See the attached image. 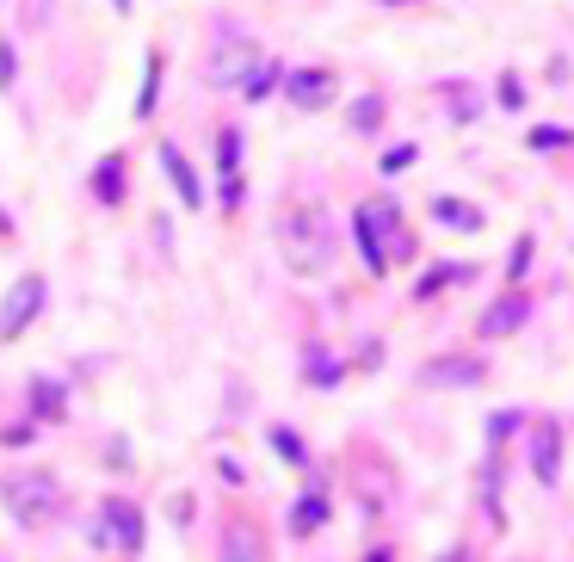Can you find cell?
<instances>
[{
  "instance_id": "83f0119b",
  "label": "cell",
  "mask_w": 574,
  "mask_h": 562,
  "mask_svg": "<svg viewBox=\"0 0 574 562\" xmlns=\"http://www.w3.org/2000/svg\"><path fill=\"white\" fill-rule=\"evenodd\" d=\"M13 68H19L13 62V44H0V87H13Z\"/></svg>"
},
{
  "instance_id": "484cf974",
  "label": "cell",
  "mask_w": 574,
  "mask_h": 562,
  "mask_svg": "<svg viewBox=\"0 0 574 562\" xmlns=\"http://www.w3.org/2000/svg\"><path fill=\"white\" fill-rule=\"evenodd\" d=\"M31 396H38V408H44V414H62V402H56V383H31Z\"/></svg>"
},
{
  "instance_id": "9a60e30c",
  "label": "cell",
  "mask_w": 574,
  "mask_h": 562,
  "mask_svg": "<svg viewBox=\"0 0 574 562\" xmlns=\"http://www.w3.org/2000/svg\"><path fill=\"white\" fill-rule=\"evenodd\" d=\"M93 192L105 198V204H118V192H124V161L112 155V161H99V173H93Z\"/></svg>"
},
{
  "instance_id": "5b68a950",
  "label": "cell",
  "mask_w": 574,
  "mask_h": 562,
  "mask_svg": "<svg viewBox=\"0 0 574 562\" xmlns=\"http://www.w3.org/2000/svg\"><path fill=\"white\" fill-rule=\"evenodd\" d=\"M44 309V278L38 272H25L19 285L7 291V303H0V340H19L31 328V315Z\"/></svg>"
},
{
  "instance_id": "ffe728a7",
  "label": "cell",
  "mask_w": 574,
  "mask_h": 562,
  "mask_svg": "<svg viewBox=\"0 0 574 562\" xmlns=\"http://www.w3.org/2000/svg\"><path fill=\"white\" fill-rule=\"evenodd\" d=\"M457 278H470V266H433V272L420 278V297H433L439 285H457Z\"/></svg>"
},
{
  "instance_id": "603a6c76",
  "label": "cell",
  "mask_w": 574,
  "mask_h": 562,
  "mask_svg": "<svg viewBox=\"0 0 574 562\" xmlns=\"http://www.w3.org/2000/svg\"><path fill=\"white\" fill-rule=\"evenodd\" d=\"M272 445H278V458H284V464H303V458H309V451L297 445V433H291V427H272Z\"/></svg>"
},
{
  "instance_id": "277c9868",
  "label": "cell",
  "mask_w": 574,
  "mask_h": 562,
  "mask_svg": "<svg viewBox=\"0 0 574 562\" xmlns=\"http://www.w3.org/2000/svg\"><path fill=\"white\" fill-rule=\"evenodd\" d=\"M254 68H260V50L247 38H235V31H223L217 50H210V87H247Z\"/></svg>"
},
{
  "instance_id": "3957f363",
  "label": "cell",
  "mask_w": 574,
  "mask_h": 562,
  "mask_svg": "<svg viewBox=\"0 0 574 562\" xmlns=\"http://www.w3.org/2000/svg\"><path fill=\"white\" fill-rule=\"evenodd\" d=\"M93 544L99 550H118V556H136L142 550V513L130 501H105L99 519H93Z\"/></svg>"
},
{
  "instance_id": "30bf717a",
  "label": "cell",
  "mask_w": 574,
  "mask_h": 562,
  "mask_svg": "<svg viewBox=\"0 0 574 562\" xmlns=\"http://www.w3.org/2000/svg\"><path fill=\"white\" fill-rule=\"evenodd\" d=\"M217 173H223V204L235 210L241 204V130L217 136Z\"/></svg>"
},
{
  "instance_id": "6da1fadb",
  "label": "cell",
  "mask_w": 574,
  "mask_h": 562,
  "mask_svg": "<svg viewBox=\"0 0 574 562\" xmlns=\"http://www.w3.org/2000/svg\"><path fill=\"white\" fill-rule=\"evenodd\" d=\"M278 248L291 260V272H328L334 260V223L321 204H291L278 217Z\"/></svg>"
},
{
  "instance_id": "ba28073f",
  "label": "cell",
  "mask_w": 574,
  "mask_h": 562,
  "mask_svg": "<svg viewBox=\"0 0 574 562\" xmlns=\"http://www.w3.org/2000/svg\"><path fill=\"white\" fill-rule=\"evenodd\" d=\"M531 470L544 488H556V470H562V433L550 427V420H537L531 427Z\"/></svg>"
},
{
  "instance_id": "7a4b0ae2",
  "label": "cell",
  "mask_w": 574,
  "mask_h": 562,
  "mask_svg": "<svg viewBox=\"0 0 574 562\" xmlns=\"http://www.w3.org/2000/svg\"><path fill=\"white\" fill-rule=\"evenodd\" d=\"M0 501L19 525H50L62 513V482L50 470H7L0 476Z\"/></svg>"
},
{
  "instance_id": "8992f818",
  "label": "cell",
  "mask_w": 574,
  "mask_h": 562,
  "mask_svg": "<svg viewBox=\"0 0 574 562\" xmlns=\"http://www.w3.org/2000/svg\"><path fill=\"white\" fill-rule=\"evenodd\" d=\"M365 217H371V229H377V241H383L389 260H408V254H414V241H408V229H402V210L389 204V198H371Z\"/></svg>"
},
{
  "instance_id": "2e32d148",
  "label": "cell",
  "mask_w": 574,
  "mask_h": 562,
  "mask_svg": "<svg viewBox=\"0 0 574 562\" xmlns=\"http://www.w3.org/2000/svg\"><path fill=\"white\" fill-rule=\"evenodd\" d=\"M321 519H328V501H321V495H303L297 513H291V532H315Z\"/></svg>"
},
{
  "instance_id": "e0dca14e",
  "label": "cell",
  "mask_w": 574,
  "mask_h": 562,
  "mask_svg": "<svg viewBox=\"0 0 574 562\" xmlns=\"http://www.w3.org/2000/svg\"><path fill=\"white\" fill-rule=\"evenodd\" d=\"M155 87H161V50L149 56V75H142V99H136V118L155 112Z\"/></svg>"
},
{
  "instance_id": "d4e9b609",
  "label": "cell",
  "mask_w": 574,
  "mask_h": 562,
  "mask_svg": "<svg viewBox=\"0 0 574 562\" xmlns=\"http://www.w3.org/2000/svg\"><path fill=\"white\" fill-rule=\"evenodd\" d=\"M562 143H568V130H550V124L531 130V149H562Z\"/></svg>"
},
{
  "instance_id": "9c48e42d",
  "label": "cell",
  "mask_w": 574,
  "mask_h": 562,
  "mask_svg": "<svg viewBox=\"0 0 574 562\" xmlns=\"http://www.w3.org/2000/svg\"><path fill=\"white\" fill-rule=\"evenodd\" d=\"M161 167H167V180H173L179 204H186V210H198V204H204V186H198V173H192V161L179 155L173 143H161Z\"/></svg>"
},
{
  "instance_id": "4fadbf2b",
  "label": "cell",
  "mask_w": 574,
  "mask_h": 562,
  "mask_svg": "<svg viewBox=\"0 0 574 562\" xmlns=\"http://www.w3.org/2000/svg\"><path fill=\"white\" fill-rule=\"evenodd\" d=\"M519 322H525V297H500V309L482 315V334H488V340H494V334H513Z\"/></svg>"
},
{
  "instance_id": "d6986e66",
  "label": "cell",
  "mask_w": 574,
  "mask_h": 562,
  "mask_svg": "<svg viewBox=\"0 0 574 562\" xmlns=\"http://www.w3.org/2000/svg\"><path fill=\"white\" fill-rule=\"evenodd\" d=\"M278 75H284V68H278V62H260V68H254V81H247L241 93H247V99H266V93L278 87Z\"/></svg>"
},
{
  "instance_id": "52a82bcc",
  "label": "cell",
  "mask_w": 574,
  "mask_h": 562,
  "mask_svg": "<svg viewBox=\"0 0 574 562\" xmlns=\"http://www.w3.org/2000/svg\"><path fill=\"white\" fill-rule=\"evenodd\" d=\"M284 93H291V105H303V112H321V105L334 99V75L328 68H297V75H284Z\"/></svg>"
},
{
  "instance_id": "7c38bea8",
  "label": "cell",
  "mask_w": 574,
  "mask_h": 562,
  "mask_svg": "<svg viewBox=\"0 0 574 562\" xmlns=\"http://www.w3.org/2000/svg\"><path fill=\"white\" fill-rule=\"evenodd\" d=\"M352 235H358L365 266H371V272H389V254H383V241H377V229H371V217H365V204H358V217H352Z\"/></svg>"
},
{
  "instance_id": "8fae6325",
  "label": "cell",
  "mask_w": 574,
  "mask_h": 562,
  "mask_svg": "<svg viewBox=\"0 0 574 562\" xmlns=\"http://www.w3.org/2000/svg\"><path fill=\"white\" fill-rule=\"evenodd\" d=\"M223 562H266V544L254 525H229L223 532Z\"/></svg>"
},
{
  "instance_id": "7402d4cb",
  "label": "cell",
  "mask_w": 574,
  "mask_h": 562,
  "mask_svg": "<svg viewBox=\"0 0 574 562\" xmlns=\"http://www.w3.org/2000/svg\"><path fill=\"white\" fill-rule=\"evenodd\" d=\"M303 377H315V383H334V377H340V365H334L328 353H321V346H309V365H303Z\"/></svg>"
},
{
  "instance_id": "4316f807",
  "label": "cell",
  "mask_w": 574,
  "mask_h": 562,
  "mask_svg": "<svg viewBox=\"0 0 574 562\" xmlns=\"http://www.w3.org/2000/svg\"><path fill=\"white\" fill-rule=\"evenodd\" d=\"M519 99H525V87H519L513 75H507V81H500V105H507V112H513V105H519Z\"/></svg>"
},
{
  "instance_id": "ac0fdd59",
  "label": "cell",
  "mask_w": 574,
  "mask_h": 562,
  "mask_svg": "<svg viewBox=\"0 0 574 562\" xmlns=\"http://www.w3.org/2000/svg\"><path fill=\"white\" fill-rule=\"evenodd\" d=\"M482 377V365H470V359H463V365H433V371H426V383H476Z\"/></svg>"
},
{
  "instance_id": "f1b7e54d",
  "label": "cell",
  "mask_w": 574,
  "mask_h": 562,
  "mask_svg": "<svg viewBox=\"0 0 574 562\" xmlns=\"http://www.w3.org/2000/svg\"><path fill=\"white\" fill-rule=\"evenodd\" d=\"M371 562H389V556H383V550H377V556H371Z\"/></svg>"
},
{
  "instance_id": "cb8c5ba5",
  "label": "cell",
  "mask_w": 574,
  "mask_h": 562,
  "mask_svg": "<svg viewBox=\"0 0 574 562\" xmlns=\"http://www.w3.org/2000/svg\"><path fill=\"white\" fill-rule=\"evenodd\" d=\"M402 167H414V143H396L383 155V173H402Z\"/></svg>"
},
{
  "instance_id": "44dd1931",
  "label": "cell",
  "mask_w": 574,
  "mask_h": 562,
  "mask_svg": "<svg viewBox=\"0 0 574 562\" xmlns=\"http://www.w3.org/2000/svg\"><path fill=\"white\" fill-rule=\"evenodd\" d=\"M377 118H383V99L377 93H365V99L352 105V130H377Z\"/></svg>"
},
{
  "instance_id": "5bb4252c",
  "label": "cell",
  "mask_w": 574,
  "mask_h": 562,
  "mask_svg": "<svg viewBox=\"0 0 574 562\" xmlns=\"http://www.w3.org/2000/svg\"><path fill=\"white\" fill-rule=\"evenodd\" d=\"M433 217H439L445 229H482V210H476V204H457V198H439Z\"/></svg>"
}]
</instances>
